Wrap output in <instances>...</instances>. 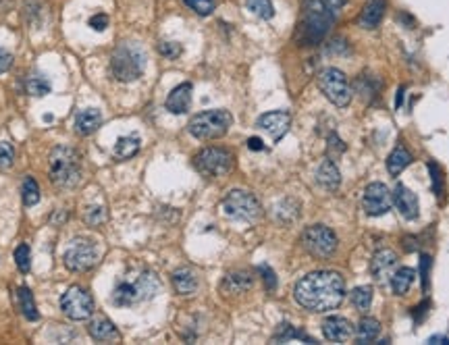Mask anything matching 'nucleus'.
Wrapping results in <instances>:
<instances>
[{
    "mask_svg": "<svg viewBox=\"0 0 449 345\" xmlns=\"http://www.w3.org/2000/svg\"><path fill=\"white\" fill-rule=\"evenodd\" d=\"M165 106H167V110L173 112V115H183V112H187L189 106H192V84H181V86H177V88L169 94Z\"/></svg>",
    "mask_w": 449,
    "mask_h": 345,
    "instance_id": "nucleus-20",
    "label": "nucleus"
},
{
    "mask_svg": "<svg viewBox=\"0 0 449 345\" xmlns=\"http://www.w3.org/2000/svg\"><path fill=\"white\" fill-rule=\"evenodd\" d=\"M362 209L368 217H383L391 209V191L385 183H370L362 195Z\"/></svg>",
    "mask_w": 449,
    "mask_h": 345,
    "instance_id": "nucleus-13",
    "label": "nucleus"
},
{
    "mask_svg": "<svg viewBox=\"0 0 449 345\" xmlns=\"http://www.w3.org/2000/svg\"><path fill=\"white\" fill-rule=\"evenodd\" d=\"M410 163H412V154L406 150V146H398L387 158V171L391 177H398L402 171H406L410 167Z\"/></svg>",
    "mask_w": 449,
    "mask_h": 345,
    "instance_id": "nucleus-28",
    "label": "nucleus"
},
{
    "mask_svg": "<svg viewBox=\"0 0 449 345\" xmlns=\"http://www.w3.org/2000/svg\"><path fill=\"white\" fill-rule=\"evenodd\" d=\"M171 281H173V287L179 296H192L198 289V277L192 268H177L173 272Z\"/></svg>",
    "mask_w": 449,
    "mask_h": 345,
    "instance_id": "nucleus-23",
    "label": "nucleus"
},
{
    "mask_svg": "<svg viewBox=\"0 0 449 345\" xmlns=\"http://www.w3.org/2000/svg\"><path fill=\"white\" fill-rule=\"evenodd\" d=\"M316 84L331 104H335L339 108H345L349 104V100H352L349 80L345 78L343 71H339V69H335V67L323 69L316 78Z\"/></svg>",
    "mask_w": 449,
    "mask_h": 345,
    "instance_id": "nucleus-8",
    "label": "nucleus"
},
{
    "mask_svg": "<svg viewBox=\"0 0 449 345\" xmlns=\"http://www.w3.org/2000/svg\"><path fill=\"white\" fill-rule=\"evenodd\" d=\"M11 64H13V54H11V52H7V50H3V48H0V73L9 71V69H11Z\"/></svg>",
    "mask_w": 449,
    "mask_h": 345,
    "instance_id": "nucleus-45",
    "label": "nucleus"
},
{
    "mask_svg": "<svg viewBox=\"0 0 449 345\" xmlns=\"http://www.w3.org/2000/svg\"><path fill=\"white\" fill-rule=\"evenodd\" d=\"M90 27L96 32H104L108 27V15L104 13H96L94 17H90Z\"/></svg>",
    "mask_w": 449,
    "mask_h": 345,
    "instance_id": "nucleus-43",
    "label": "nucleus"
},
{
    "mask_svg": "<svg viewBox=\"0 0 449 345\" xmlns=\"http://www.w3.org/2000/svg\"><path fill=\"white\" fill-rule=\"evenodd\" d=\"M316 183H319L323 189H327V191L339 189V185H341V173H339V167L335 165V160H331V158L323 160V165H321L319 171H316Z\"/></svg>",
    "mask_w": 449,
    "mask_h": 345,
    "instance_id": "nucleus-21",
    "label": "nucleus"
},
{
    "mask_svg": "<svg viewBox=\"0 0 449 345\" xmlns=\"http://www.w3.org/2000/svg\"><path fill=\"white\" fill-rule=\"evenodd\" d=\"M248 11H252L260 19H273L275 17V7L270 0H246Z\"/></svg>",
    "mask_w": 449,
    "mask_h": 345,
    "instance_id": "nucleus-34",
    "label": "nucleus"
},
{
    "mask_svg": "<svg viewBox=\"0 0 449 345\" xmlns=\"http://www.w3.org/2000/svg\"><path fill=\"white\" fill-rule=\"evenodd\" d=\"M252 285H254V277L248 270H235V272L224 274L220 289H222V294L240 296V294H246L248 289H252Z\"/></svg>",
    "mask_w": 449,
    "mask_h": 345,
    "instance_id": "nucleus-17",
    "label": "nucleus"
},
{
    "mask_svg": "<svg viewBox=\"0 0 449 345\" xmlns=\"http://www.w3.org/2000/svg\"><path fill=\"white\" fill-rule=\"evenodd\" d=\"M381 333V322L377 318H372V316H364L358 326H356V341L358 343H370L379 337Z\"/></svg>",
    "mask_w": 449,
    "mask_h": 345,
    "instance_id": "nucleus-27",
    "label": "nucleus"
},
{
    "mask_svg": "<svg viewBox=\"0 0 449 345\" xmlns=\"http://www.w3.org/2000/svg\"><path fill=\"white\" fill-rule=\"evenodd\" d=\"M335 21V13L325 9L316 0H310L306 13H304V21H302V42L306 46L319 44L331 29Z\"/></svg>",
    "mask_w": 449,
    "mask_h": 345,
    "instance_id": "nucleus-7",
    "label": "nucleus"
},
{
    "mask_svg": "<svg viewBox=\"0 0 449 345\" xmlns=\"http://www.w3.org/2000/svg\"><path fill=\"white\" fill-rule=\"evenodd\" d=\"M233 125V117L229 110H222V108H212V110H204L198 112L189 125L187 131L196 137V140H218L224 133L229 131V127Z\"/></svg>",
    "mask_w": 449,
    "mask_h": 345,
    "instance_id": "nucleus-5",
    "label": "nucleus"
},
{
    "mask_svg": "<svg viewBox=\"0 0 449 345\" xmlns=\"http://www.w3.org/2000/svg\"><path fill=\"white\" fill-rule=\"evenodd\" d=\"M84 221L90 225V227H98L106 221V211L104 206H88L86 213H84Z\"/></svg>",
    "mask_w": 449,
    "mask_h": 345,
    "instance_id": "nucleus-35",
    "label": "nucleus"
},
{
    "mask_svg": "<svg viewBox=\"0 0 449 345\" xmlns=\"http://www.w3.org/2000/svg\"><path fill=\"white\" fill-rule=\"evenodd\" d=\"M102 125V112L98 108H84L75 115V131L80 135H92Z\"/></svg>",
    "mask_w": 449,
    "mask_h": 345,
    "instance_id": "nucleus-22",
    "label": "nucleus"
},
{
    "mask_svg": "<svg viewBox=\"0 0 449 345\" xmlns=\"http://www.w3.org/2000/svg\"><path fill=\"white\" fill-rule=\"evenodd\" d=\"M21 198H23V204L27 206H36L38 202H40V187H38V183H36V179L34 177H25L23 179V185H21Z\"/></svg>",
    "mask_w": 449,
    "mask_h": 345,
    "instance_id": "nucleus-31",
    "label": "nucleus"
},
{
    "mask_svg": "<svg viewBox=\"0 0 449 345\" xmlns=\"http://www.w3.org/2000/svg\"><path fill=\"white\" fill-rule=\"evenodd\" d=\"M428 343H443V345H449V337H443V335H433L428 337Z\"/></svg>",
    "mask_w": 449,
    "mask_h": 345,
    "instance_id": "nucleus-49",
    "label": "nucleus"
},
{
    "mask_svg": "<svg viewBox=\"0 0 449 345\" xmlns=\"http://www.w3.org/2000/svg\"><path fill=\"white\" fill-rule=\"evenodd\" d=\"M416 279V270L414 268H408V266H402L398 270H393V274L389 277V283H391V289L395 296H406L412 287Z\"/></svg>",
    "mask_w": 449,
    "mask_h": 345,
    "instance_id": "nucleus-24",
    "label": "nucleus"
},
{
    "mask_svg": "<svg viewBox=\"0 0 449 345\" xmlns=\"http://www.w3.org/2000/svg\"><path fill=\"white\" fill-rule=\"evenodd\" d=\"M159 289L161 283L157 279V274L150 270H141L135 279H123L117 283V287L111 294V302L119 308L135 306L146 300H152Z\"/></svg>",
    "mask_w": 449,
    "mask_h": 345,
    "instance_id": "nucleus-2",
    "label": "nucleus"
},
{
    "mask_svg": "<svg viewBox=\"0 0 449 345\" xmlns=\"http://www.w3.org/2000/svg\"><path fill=\"white\" fill-rule=\"evenodd\" d=\"M258 270L262 272V279H264V283H266V289H268V292H275V289H277V277H275L273 268H270V266H260Z\"/></svg>",
    "mask_w": 449,
    "mask_h": 345,
    "instance_id": "nucleus-42",
    "label": "nucleus"
},
{
    "mask_svg": "<svg viewBox=\"0 0 449 345\" xmlns=\"http://www.w3.org/2000/svg\"><path fill=\"white\" fill-rule=\"evenodd\" d=\"M343 152H345V144L341 142V137L337 133H331L329 135V144H327V158L337 160Z\"/></svg>",
    "mask_w": 449,
    "mask_h": 345,
    "instance_id": "nucleus-37",
    "label": "nucleus"
},
{
    "mask_svg": "<svg viewBox=\"0 0 449 345\" xmlns=\"http://www.w3.org/2000/svg\"><path fill=\"white\" fill-rule=\"evenodd\" d=\"M146 71V52L139 44L125 42L117 46L111 56V75L117 82L129 84L143 75Z\"/></svg>",
    "mask_w": 449,
    "mask_h": 345,
    "instance_id": "nucleus-3",
    "label": "nucleus"
},
{
    "mask_svg": "<svg viewBox=\"0 0 449 345\" xmlns=\"http://www.w3.org/2000/svg\"><path fill=\"white\" fill-rule=\"evenodd\" d=\"M291 339H302V341H306V343H314V339H312L310 335H306V333H302V331L293 329L291 324L283 322V324L277 329V333H275V341H291Z\"/></svg>",
    "mask_w": 449,
    "mask_h": 345,
    "instance_id": "nucleus-32",
    "label": "nucleus"
},
{
    "mask_svg": "<svg viewBox=\"0 0 449 345\" xmlns=\"http://www.w3.org/2000/svg\"><path fill=\"white\" fill-rule=\"evenodd\" d=\"M316 3H321L325 9H329V11L337 13V11H339V9H341L345 3H347V0H316Z\"/></svg>",
    "mask_w": 449,
    "mask_h": 345,
    "instance_id": "nucleus-46",
    "label": "nucleus"
},
{
    "mask_svg": "<svg viewBox=\"0 0 449 345\" xmlns=\"http://www.w3.org/2000/svg\"><path fill=\"white\" fill-rule=\"evenodd\" d=\"M323 335L329 341L343 343L352 337V322L343 316H329L323 322Z\"/></svg>",
    "mask_w": 449,
    "mask_h": 345,
    "instance_id": "nucleus-18",
    "label": "nucleus"
},
{
    "mask_svg": "<svg viewBox=\"0 0 449 345\" xmlns=\"http://www.w3.org/2000/svg\"><path fill=\"white\" fill-rule=\"evenodd\" d=\"M98 258H100V252H98L96 243L90 239L78 237V239H73L69 243V248L65 250L62 262L71 272H86L98 262Z\"/></svg>",
    "mask_w": 449,
    "mask_h": 345,
    "instance_id": "nucleus-9",
    "label": "nucleus"
},
{
    "mask_svg": "<svg viewBox=\"0 0 449 345\" xmlns=\"http://www.w3.org/2000/svg\"><path fill=\"white\" fill-rule=\"evenodd\" d=\"M428 272H430V256H422L420 260V274H422V289H428Z\"/></svg>",
    "mask_w": 449,
    "mask_h": 345,
    "instance_id": "nucleus-44",
    "label": "nucleus"
},
{
    "mask_svg": "<svg viewBox=\"0 0 449 345\" xmlns=\"http://www.w3.org/2000/svg\"><path fill=\"white\" fill-rule=\"evenodd\" d=\"M183 3L192 9V11H196L198 15H202V17H206V15H210L212 11H214V0H183Z\"/></svg>",
    "mask_w": 449,
    "mask_h": 345,
    "instance_id": "nucleus-38",
    "label": "nucleus"
},
{
    "mask_svg": "<svg viewBox=\"0 0 449 345\" xmlns=\"http://www.w3.org/2000/svg\"><path fill=\"white\" fill-rule=\"evenodd\" d=\"M395 266H398V254L389 248H383L370 260V274L377 283H385V281H389Z\"/></svg>",
    "mask_w": 449,
    "mask_h": 345,
    "instance_id": "nucleus-15",
    "label": "nucleus"
},
{
    "mask_svg": "<svg viewBox=\"0 0 449 345\" xmlns=\"http://www.w3.org/2000/svg\"><path fill=\"white\" fill-rule=\"evenodd\" d=\"M15 160V150L11 144L7 142H0V171L3 169H9Z\"/></svg>",
    "mask_w": 449,
    "mask_h": 345,
    "instance_id": "nucleus-39",
    "label": "nucleus"
},
{
    "mask_svg": "<svg viewBox=\"0 0 449 345\" xmlns=\"http://www.w3.org/2000/svg\"><path fill=\"white\" fill-rule=\"evenodd\" d=\"M256 125H258L260 129H264L275 142H279L281 137L289 131L291 117H289V112H285V110H273V112H264V115L256 121Z\"/></svg>",
    "mask_w": 449,
    "mask_h": 345,
    "instance_id": "nucleus-16",
    "label": "nucleus"
},
{
    "mask_svg": "<svg viewBox=\"0 0 449 345\" xmlns=\"http://www.w3.org/2000/svg\"><path fill=\"white\" fill-rule=\"evenodd\" d=\"M15 262H17V268L21 272H30L32 268V252H30V246L27 243H19L17 250H15Z\"/></svg>",
    "mask_w": 449,
    "mask_h": 345,
    "instance_id": "nucleus-36",
    "label": "nucleus"
},
{
    "mask_svg": "<svg viewBox=\"0 0 449 345\" xmlns=\"http://www.w3.org/2000/svg\"><path fill=\"white\" fill-rule=\"evenodd\" d=\"M349 300H352V304H354V308H356L358 312L366 314V312L370 310V306H372V287L360 285V287L352 289Z\"/></svg>",
    "mask_w": 449,
    "mask_h": 345,
    "instance_id": "nucleus-30",
    "label": "nucleus"
},
{
    "mask_svg": "<svg viewBox=\"0 0 449 345\" xmlns=\"http://www.w3.org/2000/svg\"><path fill=\"white\" fill-rule=\"evenodd\" d=\"M391 204L400 211V215L406 219V221H414L418 219L420 215V204H418V198L412 189H408L404 183H398L393 193H391Z\"/></svg>",
    "mask_w": 449,
    "mask_h": 345,
    "instance_id": "nucleus-14",
    "label": "nucleus"
},
{
    "mask_svg": "<svg viewBox=\"0 0 449 345\" xmlns=\"http://www.w3.org/2000/svg\"><path fill=\"white\" fill-rule=\"evenodd\" d=\"M50 181L60 189H71L82 181V163L78 150L56 146L50 154Z\"/></svg>",
    "mask_w": 449,
    "mask_h": 345,
    "instance_id": "nucleus-4",
    "label": "nucleus"
},
{
    "mask_svg": "<svg viewBox=\"0 0 449 345\" xmlns=\"http://www.w3.org/2000/svg\"><path fill=\"white\" fill-rule=\"evenodd\" d=\"M194 167L206 177H222L233 169V154L227 148H204L194 156Z\"/></svg>",
    "mask_w": 449,
    "mask_h": 345,
    "instance_id": "nucleus-10",
    "label": "nucleus"
},
{
    "mask_svg": "<svg viewBox=\"0 0 449 345\" xmlns=\"http://www.w3.org/2000/svg\"><path fill=\"white\" fill-rule=\"evenodd\" d=\"M159 52H161L165 58H179L181 52H183V46L177 44V42H161V44H159Z\"/></svg>",
    "mask_w": 449,
    "mask_h": 345,
    "instance_id": "nucleus-40",
    "label": "nucleus"
},
{
    "mask_svg": "<svg viewBox=\"0 0 449 345\" xmlns=\"http://www.w3.org/2000/svg\"><path fill=\"white\" fill-rule=\"evenodd\" d=\"M222 213L233 221L254 223L262 215V206L254 193L246 189H231L222 198Z\"/></svg>",
    "mask_w": 449,
    "mask_h": 345,
    "instance_id": "nucleus-6",
    "label": "nucleus"
},
{
    "mask_svg": "<svg viewBox=\"0 0 449 345\" xmlns=\"http://www.w3.org/2000/svg\"><path fill=\"white\" fill-rule=\"evenodd\" d=\"M385 7H387L385 0H368L360 13V17H358V25L364 29L379 27L383 21V15H385Z\"/></svg>",
    "mask_w": 449,
    "mask_h": 345,
    "instance_id": "nucleus-19",
    "label": "nucleus"
},
{
    "mask_svg": "<svg viewBox=\"0 0 449 345\" xmlns=\"http://www.w3.org/2000/svg\"><path fill=\"white\" fill-rule=\"evenodd\" d=\"M248 148H250V150H264V144H262V140H258V137H250V140H248Z\"/></svg>",
    "mask_w": 449,
    "mask_h": 345,
    "instance_id": "nucleus-48",
    "label": "nucleus"
},
{
    "mask_svg": "<svg viewBox=\"0 0 449 345\" xmlns=\"http://www.w3.org/2000/svg\"><path fill=\"white\" fill-rule=\"evenodd\" d=\"M88 333H90V337L96 339V341H117V339L121 337L119 331H117V326H115L111 320H106V318H96V320H92V322L88 324Z\"/></svg>",
    "mask_w": 449,
    "mask_h": 345,
    "instance_id": "nucleus-25",
    "label": "nucleus"
},
{
    "mask_svg": "<svg viewBox=\"0 0 449 345\" xmlns=\"http://www.w3.org/2000/svg\"><path fill=\"white\" fill-rule=\"evenodd\" d=\"M17 300H19V308L23 312V316L27 320H38L40 318V312H38V306L34 302V294L30 287H19L17 289Z\"/></svg>",
    "mask_w": 449,
    "mask_h": 345,
    "instance_id": "nucleus-29",
    "label": "nucleus"
},
{
    "mask_svg": "<svg viewBox=\"0 0 449 345\" xmlns=\"http://www.w3.org/2000/svg\"><path fill=\"white\" fill-rule=\"evenodd\" d=\"M428 171H430V177H433V189L437 195L443 193V177H441V169L435 165V163H428Z\"/></svg>",
    "mask_w": 449,
    "mask_h": 345,
    "instance_id": "nucleus-41",
    "label": "nucleus"
},
{
    "mask_svg": "<svg viewBox=\"0 0 449 345\" xmlns=\"http://www.w3.org/2000/svg\"><path fill=\"white\" fill-rule=\"evenodd\" d=\"M65 221H67V213H65V211H56V213L52 215V219H50L52 225H60V223H65Z\"/></svg>",
    "mask_w": 449,
    "mask_h": 345,
    "instance_id": "nucleus-47",
    "label": "nucleus"
},
{
    "mask_svg": "<svg viewBox=\"0 0 449 345\" xmlns=\"http://www.w3.org/2000/svg\"><path fill=\"white\" fill-rule=\"evenodd\" d=\"M60 310L71 320H86V318H90L94 314V300L86 289L73 285L62 294Z\"/></svg>",
    "mask_w": 449,
    "mask_h": 345,
    "instance_id": "nucleus-12",
    "label": "nucleus"
},
{
    "mask_svg": "<svg viewBox=\"0 0 449 345\" xmlns=\"http://www.w3.org/2000/svg\"><path fill=\"white\" fill-rule=\"evenodd\" d=\"M141 140L137 135H123L115 144V158L117 160H129L139 152Z\"/></svg>",
    "mask_w": 449,
    "mask_h": 345,
    "instance_id": "nucleus-26",
    "label": "nucleus"
},
{
    "mask_svg": "<svg viewBox=\"0 0 449 345\" xmlns=\"http://www.w3.org/2000/svg\"><path fill=\"white\" fill-rule=\"evenodd\" d=\"M293 298L308 312H331L345 298V281L335 270H314L295 283Z\"/></svg>",
    "mask_w": 449,
    "mask_h": 345,
    "instance_id": "nucleus-1",
    "label": "nucleus"
},
{
    "mask_svg": "<svg viewBox=\"0 0 449 345\" xmlns=\"http://www.w3.org/2000/svg\"><path fill=\"white\" fill-rule=\"evenodd\" d=\"M337 235L325 225H310L302 233V246L314 258H331L337 250Z\"/></svg>",
    "mask_w": 449,
    "mask_h": 345,
    "instance_id": "nucleus-11",
    "label": "nucleus"
},
{
    "mask_svg": "<svg viewBox=\"0 0 449 345\" xmlns=\"http://www.w3.org/2000/svg\"><path fill=\"white\" fill-rule=\"evenodd\" d=\"M25 90H27L30 96L42 98V96L50 94V82L46 78H42V75H32L25 82Z\"/></svg>",
    "mask_w": 449,
    "mask_h": 345,
    "instance_id": "nucleus-33",
    "label": "nucleus"
}]
</instances>
